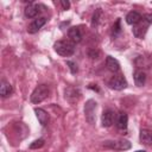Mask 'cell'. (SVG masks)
I'll return each mask as SVG.
<instances>
[{"mask_svg":"<svg viewBox=\"0 0 152 152\" xmlns=\"http://www.w3.org/2000/svg\"><path fill=\"white\" fill-rule=\"evenodd\" d=\"M53 49L62 57H70L75 53V44L71 43L70 40H65V39L55 42Z\"/></svg>","mask_w":152,"mask_h":152,"instance_id":"cell-1","label":"cell"},{"mask_svg":"<svg viewBox=\"0 0 152 152\" xmlns=\"http://www.w3.org/2000/svg\"><path fill=\"white\" fill-rule=\"evenodd\" d=\"M50 94V89L46 84H39L34 88V90L32 91L30 100L32 103H40L43 102Z\"/></svg>","mask_w":152,"mask_h":152,"instance_id":"cell-2","label":"cell"},{"mask_svg":"<svg viewBox=\"0 0 152 152\" xmlns=\"http://www.w3.org/2000/svg\"><path fill=\"white\" fill-rule=\"evenodd\" d=\"M103 147L115 151H126L132 147V144L126 139H118V140H106L103 141Z\"/></svg>","mask_w":152,"mask_h":152,"instance_id":"cell-3","label":"cell"},{"mask_svg":"<svg viewBox=\"0 0 152 152\" xmlns=\"http://www.w3.org/2000/svg\"><path fill=\"white\" fill-rule=\"evenodd\" d=\"M96 108H97V103L95 100L90 99L86 102L84 104V116H86V121L90 125L95 124L96 120Z\"/></svg>","mask_w":152,"mask_h":152,"instance_id":"cell-4","label":"cell"},{"mask_svg":"<svg viewBox=\"0 0 152 152\" xmlns=\"http://www.w3.org/2000/svg\"><path fill=\"white\" fill-rule=\"evenodd\" d=\"M108 86L110 89L114 90H122L127 87V81L125 78V76L122 74H118L110 77V80L108 81Z\"/></svg>","mask_w":152,"mask_h":152,"instance_id":"cell-5","label":"cell"},{"mask_svg":"<svg viewBox=\"0 0 152 152\" xmlns=\"http://www.w3.org/2000/svg\"><path fill=\"white\" fill-rule=\"evenodd\" d=\"M115 118H116V114H115V112L113 109L108 108V109L103 110L102 116H101V125H102V127H106V128L110 127L114 124Z\"/></svg>","mask_w":152,"mask_h":152,"instance_id":"cell-6","label":"cell"},{"mask_svg":"<svg viewBox=\"0 0 152 152\" xmlns=\"http://www.w3.org/2000/svg\"><path fill=\"white\" fill-rule=\"evenodd\" d=\"M148 25H150V24L142 18V20H141L139 24H137V25L133 26V28H132L133 34H134L137 38H139V39H144V37H145V34H146V32H147Z\"/></svg>","mask_w":152,"mask_h":152,"instance_id":"cell-7","label":"cell"},{"mask_svg":"<svg viewBox=\"0 0 152 152\" xmlns=\"http://www.w3.org/2000/svg\"><path fill=\"white\" fill-rule=\"evenodd\" d=\"M46 23V18L45 17H38L37 19H34L28 26H27V32L33 34V33H37Z\"/></svg>","mask_w":152,"mask_h":152,"instance_id":"cell-8","label":"cell"},{"mask_svg":"<svg viewBox=\"0 0 152 152\" xmlns=\"http://www.w3.org/2000/svg\"><path fill=\"white\" fill-rule=\"evenodd\" d=\"M68 37L69 40L74 44H77L82 40V31L80 26H72L68 30Z\"/></svg>","mask_w":152,"mask_h":152,"instance_id":"cell-9","label":"cell"},{"mask_svg":"<svg viewBox=\"0 0 152 152\" xmlns=\"http://www.w3.org/2000/svg\"><path fill=\"white\" fill-rule=\"evenodd\" d=\"M40 12H42L40 6H39V5H36V4H33V2L28 4V5L25 7V10H24V14H25V17L28 18V19L38 17V14H39Z\"/></svg>","mask_w":152,"mask_h":152,"instance_id":"cell-10","label":"cell"},{"mask_svg":"<svg viewBox=\"0 0 152 152\" xmlns=\"http://www.w3.org/2000/svg\"><path fill=\"white\" fill-rule=\"evenodd\" d=\"M81 96V90L77 87H68L65 89V99L70 102H76Z\"/></svg>","mask_w":152,"mask_h":152,"instance_id":"cell-11","label":"cell"},{"mask_svg":"<svg viewBox=\"0 0 152 152\" xmlns=\"http://www.w3.org/2000/svg\"><path fill=\"white\" fill-rule=\"evenodd\" d=\"M139 140L145 146H152V131L148 128H141L139 134Z\"/></svg>","mask_w":152,"mask_h":152,"instance_id":"cell-12","label":"cell"},{"mask_svg":"<svg viewBox=\"0 0 152 152\" xmlns=\"http://www.w3.org/2000/svg\"><path fill=\"white\" fill-rule=\"evenodd\" d=\"M126 23L128 24V25H137V24H139L141 20H142V15L139 13V12H137V11H131V12H128L127 14H126Z\"/></svg>","mask_w":152,"mask_h":152,"instance_id":"cell-13","label":"cell"},{"mask_svg":"<svg viewBox=\"0 0 152 152\" xmlns=\"http://www.w3.org/2000/svg\"><path fill=\"white\" fill-rule=\"evenodd\" d=\"M34 113H36V116H37V119H38L39 124H40L43 127H44V126H46V125H48V122H49V119H50V116H49L48 112H46V110H44L43 108H34Z\"/></svg>","mask_w":152,"mask_h":152,"instance_id":"cell-14","label":"cell"},{"mask_svg":"<svg viewBox=\"0 0 152 152\" xmlns=\"http://www.w3.org/2000/svg\"><path fill=\"white\" fill-rule=\"evenodd\" d=\"M106 66H107V69L109 71H112L114 74L120 70V63L118 62V59H115L112 56H107L106 57Z\"/></svg>","mask_w":152,"mask_h":152,"instance_id":"cell-15","label":"cell"},{"mask_svg":"<svg viewBox=\"0 0 152 152\" xmlns=\"http://www.w3.org/2000/svg\"><path fill=\"white\" fill-rule=\"evenodd\" d=\"M133 78H134V83L137 87H142L146 83V74H145V71H142L140 69H137L133 72Z\"/></svg>","mask_w":152,"mask_h":152,"instance_id":"cell-16","label":"cell"},{"mask_svg":"<svg viewBox=\"0 0 152 152\" xmlns=\"http://www.w3.org/2000/svg\"><path fill=\"white\" fill-rule=\"evenodd\" d=\"M127 124H128V115H127V113L120 112L118 114V118H116V127L119 129L124 131V129L127 128Z\"/></svg>","mask_w":152,"mask_h":152,"instance_id":"cell-17","label":"cell"},{"mask_svg":"<svg viewBox=\"0 0 152 152\" xmlns=\"http://www.w3.org/2000/svg\"><path fill=\"white\" fill-rule=\"evenodd\" d=\"M12 93H13V87L11 86V83L2 80L1 84H0V95H1V97H7Z\"/></svg>","mask_w":152,"mask_h":152,"instance_id":"cell-18","label":"cell"},{"mask_svg":"<svg viewBox=\"0 0 152 152\" xmlns=\"http://www.w3.org/2000/svg\"><path fill=\"white\" fill-rule=\"evenodd\" d=\"M112 37L113 38H115V37H118L120 33H121V19L120 18H118L116 20H115V23L113 24V26H112Z\"/></svg>","mask_w":152,"mask_h":152,"instance_id":"cell-19","label":"cell"},{"mask_svg":"<svg viewBox=\"0 0 152 152\" xmlns=\"http://www.w3.org/2000/svg\"><path fill=\"white\" fill-rule=\"evenodd\" d=\"M102 11H101V8H97V10H95V12H94V14H93V17H91V26H97V24H99V21H100V18L102 17Z\"/></svg>","mask_w":152,"mask_h":152,"instance_id":"cell-20","label":"cell"},{"mask_svg":"<svg viewBox=\"0 0 152 152\" xmlns=\"http://www.w3.org/2000/svg\"><path fill=\"white\" fill-rule=\"evenodd\" d=\"M44 144H45V140L43 139V138H39V139H37V140H34V141H32L31 144H30V150H37V148H40V147H43L44 146Z\"/></svg>","mask_w":152,"mask_h":152,"instance_id":"cell-21","label":"cell"},{"mask_svg":"<svg viewBox=\"0 0 152 152\" xmlns=\"http://www.w3.org/2000/svg\"><path fill=\"white\" fill-rule=\"evenodd\" d=\"M66 65L69 66L71 74H74V75L77 74V71H78V66H77V64H76L75 62H72V61H66Z\"/></svg>","mask_w":152,"mask_h":152,"instance_id":"cell-22","label":"cell"},{"mask_svg":"<svg viewBox=\"0 0 152 152\" xmlns=\"http://www.w3.org/2000/svg\"><path fill=\"white\" fill-rule=\"evenodd\" d=\"M88 55H89V57H90V58H93V59L99 58V51H97V50H94V49H93V50H90V51H89V53H88Z\"/></svg>","mask_w":152,"mask_h":152,"instance_id":"cell-23","label":"cell"},{"mask_svg":"<svg viewBox=\"0 0 152 152\" xmlns=\"http://www.w3.org/2000/svg\"><path fill=\"white\" fill-rule=\"evenodd\" d=\"M59 4L62 5L63 10H69V7H70V2H69L68 0H61Z\"/></svg>","mask_w":152,"mask_h":152,"instance_id":"cell-24","label":"cell"},{"mask_svg":"<svg viewBox=\"0 0 152 152\" xmlns=\"http://www.w3.org/2000/svg\"><path fill=\"white\" fill-rule=\"evenodd\" d=\"M144 19H145V20H146V21H147V23L151 25V24H152V13H148V14H146V15L144 17Z\"/></svg>","mask_w":152,"mask_h":152,"instance_id":"cell-25","label":"cell"},{"mask_svg":"<svg viewBox=\"0 0 152 152\" xmlns=\"http://www.w3.org/2000/svg\"><path fill=\"white\" fill-rule=\"evenodd\" d=\"M88 88H89V89H94V90H96V91H97V93H99V91H100V89H99V88H97V87H96V84H95V87H93V84H90V86H89V87H88Z\"/></svg>","mask_w":152,"mask_h":152,"instance_id":"cell-26","label":"cell"},{"mask_svg":"<svg viewBox=\"0 0 152 152\" xmlns=\"http://www.w3.org/2000/svg\"><path fill=\"white\" fill-rule=\"evenodd\" d=\"M135 152H146V151H144V150H138V151H135Z\"/></svg>","mask_w":152,"mask_h":152,"instance_id":"cell-27","label":"cell"}]
</instances>
